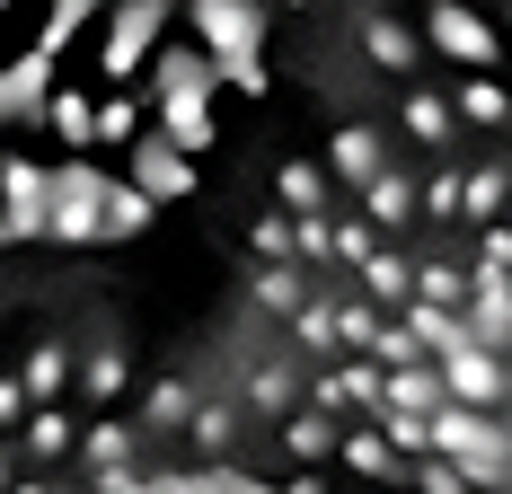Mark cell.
I'll return each mask as SVG.
<instances>
[{"label":"cell","mask_w":512,"mask_h":494,"mask_svg":"<svg viewBox=\"0 0 512 494\" xmlns=\"http://www.w3.org/2000/svg\"><path fill=\"white\" fill-rule=\"evenodd\" d=\"M318 0H0V256L124 247L204 186L221 106L274 98Z\"/></svg>","instance_id":"obj_1"}]
</instances>
